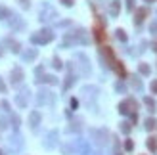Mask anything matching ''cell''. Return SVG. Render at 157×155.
I'll return each instance as SVG.
<instances>
[{"instance_id":"5bb4252c","label":"cell","mask_w":157,"mask_h":155,"mask_svg":"<svg viewBox=\"0 0 157 155\" xmlns=\"http://www.w3.org/2000/svg\"><path fill=\"white\" fill-rule=\"evenodd\" d=\"M36 58V50L35 48H31V50H27V52H23V59L25 61H33Z\"/></svg>"},{"instance_id":"ba28073f","label":"cell","mask_w":157,"mask_h":155,"mask_svg":"<svg viewBox=\"0 0 157 155\" xmlns=\"http://www.w3.org/2000/svg\"><path fill=\"white\" fill-rule=\"evenodd\" d=\"M23 79V69H19V67H15L12 71V84H19Z\"/></svg>"},{"instance_id":"d6986e66","label":"cell","mask_w":157,"mask_h":155,"mask_svg":"<svg viewBox=\"0 0 157 155\" xmlns=\"http://www.w3.org/2000/svg\"><path fill=\"white\" fill-rule=\"evenodd\" d=\"M155 125H157V123H155V119H146V128H148V130H151V128H155Z\"/></svg>"},{"instance_id":"f546056e","label":"cell","mask_w":157,"mask_h":155,"mask_svg":"<svg viewBox=\"0 0 157 155\" xmlns=\"http://www.w3.org/2000/svg\"><path fill=\"white\" fill-rule=\"evenodd\" d=\"M61 4L63 6H73V0H61Z\"/></svg>"},{"instance_id":"d4e9b609","label":"cell","mask_w":157,"mask_h":155,"mask_svg":"<svg viewBox=\"0 0 157 155\" xmlns=\"http://www.w3.org/2000/svg\"><path fill=\"white\" fill-rule=\"evenodd\" d=\"M6 126H8V119L2 117V119H0V128H6Z\"/></svg>"},{"instance_id":"d590c367","label":"cell","mask_w":157,"mask_h":155,"mask_svg":"<svg viewBox=\"0 0 157 155\" xmlns=\"http://www.w3.org/2000/svg\"><path fill=\"white\" fill-rule=\"evenodd\" d=\"M146 2H153V0H146Z\"/></svg>"},{"instance_id":"3957f363","label":"cell","mask_w":157,"mask_h":155,"mask_svg":"<svg viewBox=\"0 0 157 155\" xmlns=\"http://www.w3.org/2000/svg\"><path fill=\"white\" fill-rule=\"evenodd\" d=\"M36 103H38V105H50V103H54V94H52L50 90H38V94H36Z\"/></svg>"},{"instance_id":"8d00e7d4","label":"cell","mask_w":157,"mask_h":155,"mask_svg":"<svg viewBox=\"0 0 157 155\" xmlns=\"http://www.w3.org/2000/svg\"><path fill=\"white\" fill-rule=\"evenodd\" d=\"M0 155H2V151H0Z\"/></svg>"},{"instance_id":"1f68e13d","label":"cell","mask_w":157,"mask_h":155,"mask_svg":"<svg viewBox=\"0 0 157 155\" xmlns=\"http://www.w3.org/2000/svg\"><path fill=\"white\" fill-rule=\"evenodd\" d=\"M19 4H21L23 8H29V0H19Z\"/></svg>"},{"instance_id":"ac0fdd59","label":"cell","mask_w":157,"mask_h":155,"mask_svg":"<svg viewBox=\"0 0 157 155\" xmlns=\"http://www.w3.org/2000/svg\"><path fill=\"white\" fill-rule=\"evenodd\" d=\"M10 14H12V12H10L8 8L0 6V19H8V15H10Z\"/></svg>"},{"instance_id":"6da1fadb","label":"cell","mask_w":157,"mask_h":155,"mask_svg":"<svg viewBox=\"0 0 157 155\" xmlns=\"http://www.w3.org/2000/svg\"><path fill=\"white\" fill-rule=\"evenodd\" d=\"M88 42V35H86V31H82V29H77V31H73V33H69L65 37V46L67 44H86Z\"/></svg>"},{"instance_id":"2e32d148","label":"cell","mask_w":157,"mask_h":155,"mask_svg":"<svg viewBox=\"0 0 157 155\" xmlns=\"http://www.w3.org/2000/svg\"><path fill=\"white\" fill-rule=\"evenodd\" d=\"M115 33H117V38L121 40V42H127V38H128V37H127V33H125L123 29H117Z\"/></svg>"},{"instance_id":"d6a6232c","label":"cell","mask_w":157,"mask_h":155,"mask_svg":"<svg viewBox=\"0 0 157 155\" xmlns=\"http://www.w3.org/2000/svg\"><path fill=\"white\" fill-rule=\"evenodd\" d=\"M125 147H127V149H132V147H134V144H132V142H130V140H128L127 144H125Z\"/></svg>"},{"instance_id":"7402d4cb","label":"cell","mask_w":157,"mask_h":155,"mask_svg":"<svg viewBox=\"0 0 157 155\" xmlns=\"http://www.w3.org/2000/svg\"><path fill=\"white\" fill-rule=\"evenodd\" d=\"M148 147L151 149V151H155V149H157V142H155V138H149V140H148Z\"/></svg>"},{"instance_id":"4fadbf2b","label":"cell","mask_w":157,"mask_h":155,"mask_svg":"<svg viewBox=\"0 0 157 155\" xmlns=\"http://www.w3.org/2000/svg\"><path fill=\"white\" fill-rule=\"evenodd\" d=\"M29 123H31V126H33V128H36V125L40 123V115L36 111H33V113H31V117H29Z\"/></svg>"},{"instance_id":"cb8c5ba5","label":"cell","mask_w":157,"mask_h":155,"mask_svg":"<svg viewBox=\"0 0 157 155\" xmlns=\"http://www.w3.org/2000/svg\"><path fill=\"white\" fill-rule=\"evenodd\" d=\"M132 84H134V88H136V90H140V88H142V82H140L138 79H136V77L132 79Z\"/></svg>"},{"instance_id":"8fae6325","label":"cell","mask_w":157,"mask_h":155,"mask_svg":"<svg viewBox=\"0 0 157 155\" xmlns=\"http://www.w3.org/2000/svg\"><path fill=\"white\" fill-rule=\"evenodd\" d=\"M119 12H121V2H119V0H113L111 6H109V14H111V15H117Z\"/></svg>"},{"instance_id":"277c9868","label":"cell","mask_w":157,"mask_h":155,"mask_svg":"<svg viewBox=\"0 0 157 155\" xmlns=\"http://www.w3.org/2000/svg\"><path fill=\"white\" fill-rule=\"evenodd\" d=\"M136 107H138V105H136V102H134V100H125L121 105H119V111H121L123 115H128V113H130V111H134Z\"/></svg>"},{"instance_id":"52a82bcc","label":"cell","mask_w":157,"mask_h":155,"mask_svg":"<svg viewBox=\"0 0 157 155\" xmlns=\"http://www.w3.org/2000/svg\"><path fill=\"white\" fill-rule=\"evenodd\" d=\"M15 102H17L19 107H25V105H27V102H29V90H27V88L21 90V92L17 94V98H15Z\"/></svg>"},{"instance_id":"e575fe53","label":"cell","mask_w":157,"mask_h":155,"mask_svg":"<svg viewBox=\"0 0 157 155\" xmlns=\"http://www.w3.org/2000/svg\"><path fill=\"white\" fill-rule=\"evenodd\" d=\"M0 56H2V46H0Z\"/></svg>"},{"instance_id":"7a4b0ae2","label":"cell","mask_w":157,"mask_h":155,"mask_svg":"<svg viewBox=\"0 0 157 155\" xmlns=\"http://www.w3.org/2000/svg\"><path fill=\"white\" fill-rule=\"evenodd\" d=\"M52 38H54V33L50 29H42V31H38L36 35L31 37V42L33 44H48Z\"/></svg>"},{"instance_id":"ffe728a7","label":"cell","mask_w":157,"mask_h":155,"mask_svg":"<svg viewBox=\"0 0 157 155\" xmlns=\"http://www.w3.org/2000/svg\"><path fill=\"white\" fill-rule=\"evenodd\" d=\"M138 69H140V73H142V75H149V65H146V63H140V67H138Z\"/></svg>"},{"instance_id":"5b68a950","label":"cell","mask_w":157,"mask_h":155,"mask_svg":"<svg viewBox=\"0 0 157 155\" xmlns=\"http://www.w3.org/2000/svg\"><path fill=\"white\" fill-rule=\"evenodd\" d=\"M8 21H10V27H12L14 31H19V29H23V21L19 19V15H15V14H10Z\"/></svg>"},{"instance_id":"9c48e42d","label":"cell","mask_w":157,"mask_h":155,"mask_svg":"<svg viewBox=\"0 0 157 155\" xmlns=\"http://www.w3.org/2000/svg\"><path fill=\"white\" fill-rule=\"evenodd\" d=\"M103 56H106V59H107V65L113 67L117 59H115V56H113V52H111V48H109V46H106V48H103Z\"/></svg>"},{"instance_id":"30bf717a","label":"cell","mask_w":157,"mask_h":155,"mask_svg":"<svg viewBox=\"0 0 157 155\" xmlns=\"http://www.w3.org/2000/svg\"><path fill=\"white\" fill-rule=\"evenodd\" d=\"M146 15H148V10H146V8H138V10H136L134 21H136V23H142L144 19H146Z\"/></svg>"},{"instance_id":"8992f818","label":"cell","mask_w":157,"mask_h":155,"mask_svg":"<svg viewBox=\"0 0 157 155\" xmlns=\"http://www.w3.org/2000/svg\"><path fill=\"white\" fill-rule=\"evenodd\" d=\"M54 17H56V12H54V10H50L48 4H44L42 14H40V19H42V21H50V19H54Z\"/></svg>"},{"instance_id":"74e56055","label":"cell","mask_w":157,"mask_h":155,"mask_svg":"<svg viewBox=\"0 0 157 155\" xmlns=\"http://www.w3.org/2000/svg\"><path fill=\"white\" fill-rule=\"evenodd\" d=\"M155 50H157V46H155Z\"/></svg>"},{"instance_id":"603a6c76","label":"cell","mask_w":157,"mask_h":155,"mask_svg":"<svg viewBox=\"0 0 157 155\" xmlns=\"http://www.w3.org/2000/svg\"><path fill=\"white\" fill-rule=\"evenodd\" d=\"M94 33H96V38H98V40H103V31H102V27H96V29H94Z\"/></svg>"},{"instance_id":"836d02e7","label":"cell","mask_w":157,"mask_h":155,"mask_svg":"<svg viewBox=\"0 0 157 155\" xmlns=\"http://www.w3.org/2000/svg\"><path fill=\"white\" fill-rule=\"evenodd\" d=\"M151 33H157V23H151Z\"/></svg>"},{"instance_id":"9a60e30c","label":"cell","mask_w":157,"mask_h":155,"mask_svg":"<svg viewBox=\"0 0 157 155\" xmlns=\"http://www.w3.org/2000/svg\"><path fill=\"white\" fill-rule=\"evenodd\" d=\"M6 44L10 46V50H12V52H19V48H21L19 42H17V40H14V38H6Z\"/></svg>"},{"instance_id":"7c38bea8","label":"cell","mask_w":157,"mask_h":155,"mask_svg":"<svg viewBox=\"0 0 157 155\" xmlns=\"http://www.w3.org/2000/svg\"><path fill=\"white\" fill-rule=\"evenodd\" d=\"M36 82H48V84H56L57 79H56V77H52V75H44V77H38Z\"/></svg>"},{"instance_id":"f1b7e54d","label":"cell","mask_w":157,"mask_h":155,"mask_svg":"<svg viewBox=\"0 0 157 155\" xmlns=\"http://www.w3.org/2000/svg\"><path fill=\"white\" fill-rule=\"evenodd\" d=\"M130 130V125L128 123H123V132H128Z\"/></svg>"},{"instance_id":"83f0119b","label":"cell","mask_w":157,"mask_h":155,"mask_svg":"<svg viewBox=\"0 0 157 155\" xmlns=\"http://www.w3.org/2000/svg\"><path fill=\"white\" fill-rule=\"evenodd\" d=\"M151 92H153V94H157V81L151 82Z\"/></svg>"},{"instance_id":"e0dca14e","label":"cell","mask_w":157,"mask_h":155,"mask_svg":"<svg viewBox=\"0 0 157 155\" xmlns=\"http://www.w3.org/2000/svg\"><path fill=\"white\" fill-rule=\"evenodd\" d=\"M113 69H117V73H119V75H121V77H125V67L121 65V61H115Z\"/></svg>"},{"instance_id":"4316f807","label":"cell","mask_w":157,"mask_h":155,"mask_svg":"<svg viewBox=\"0 0 157 155\" xmlns=\"http://www.w3.org/2000/svg\"><path fill=\"white\" fill-rule=\"evenodd\" d=\"M12 121H14V126H15V128H17V126H19V119H17V117H15V115H12Z\"/></svg>"},{"instance_id":"484cf974","label":"cell","mask_w":157,"mask_h":155,"mask_svg":"<svg viewBox=\"0 0 157 155\" xmlns=\"http://www.w3.org/2000/svg\"><path fill=\"white\" fill-rule=\"evenodd\" d=\"M54 67H56V69H61V61H60V58H54Z\"/></svg>"},{"instance_id":"44dd1931","label":"cell","mask_w":157,"mask_h":155,"mask_svg":"<svg viewBox=\"0 0 157 155\" xmlns=\"http://www.w3.org/2000/svg\"><path fill=\"white\" fill-rule=\"evenodd\" d=\"M144 102H146V105H148V107H149V111H155V102H153V100H151V98H146V100H144Z\"/></svg>"},{"instance_id":"4dcf8cb0","label":"cell","mask_w":157,"mask_h":155,"mask_svg":"<svg viewBox=\"0 0 157 155\" xmlns=\"http://www.w3.org/2000/svg\"><path fill=\"white\" fill-rule=\"evenodd\" d=\"M0 92H6V84H4L2 79H0Z\"/></svg>"}]
</instances>
